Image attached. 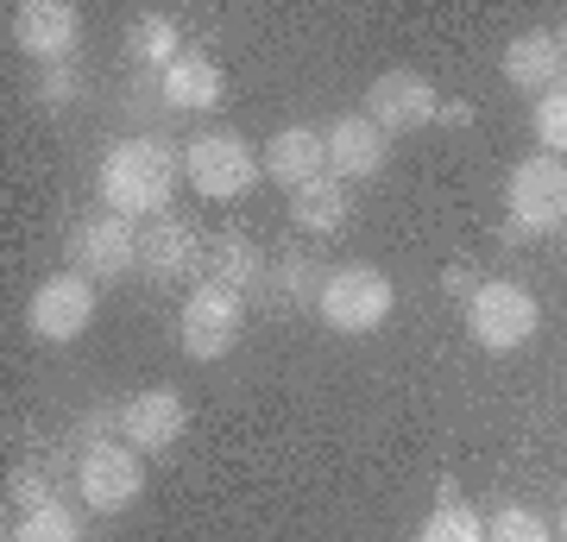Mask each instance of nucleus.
Wrapping results in <instances>:
<instances>
[{"instance_id": "f257e3e1", "label": "nucleus", "mask_w": 567, "mask_h": 542, "mask_svg": "<svg viewBox=\"0 0 567 542\" xmlns=\"http://www.w3.org/2000/svg\"><path fill=\"white\" fill-rule=\"evenodd\" d=\"M177 171L183 164L164 140H121L102 158V202L126 222H158V215H171Z\"/></svg>"}, {"instance_id": "f03ea898", "label": "nucleus", "mask_w": 567, "mask_h": 542, "mask_svg": "<svg viewBox=\"0 0 567 542\" xmlns=\"http://www.w3.org/2000/svg\"><path fill=\"white\" fill-rule=\"evenodd\" d=\"M511 222L505 241H536V234H555L567 227V158L555 152H536L511 171Z\"/></svg>"}, {"instance_id": "7ed1b4c3", "label": "nucleus", "mask_w": 567, "mask_h": 542, "mask_svg": "<svg viewBox=\"0 0 567 542\" xmlns=\"http://www.w3.org/2000/svg\"><path fill=\"white\" fill-rule=\"evenodd\" d=\"M265 158L246 145V133H196L189 140V152H183V177H189V190H203L208 202H234L246 196L252 183H259Z\"/></svg>"}, {"instance_id": "20e7f679", "label": "nucleus", "mask_w": 567, "mask_h": 542, "mask_svg": "<svg viewBox=\"0 0 567 542\" xmlns=\"http://www.w3.org/2000/svg\"><path fill=\"white\" fill-rule=\"evenodd\" d=\"M391 303H398V290H391V278L379 265H341V272L322 278L316 309H322V321L334 335H372L391 316Z\"/></svg>"}, {"instance_id": "39448f33", "label": "nucleus", "mask_w": 567, "mask_h": 542, "mask_svg": "<svg viewBox=\"0 0 567 542\" xmlns=\"http://www.w3.org/2000/svg\"><path fill=\"white\" fill-rule=\"evenodd\" d=\"M240 328H246V297H240V290H227V284L203 278L189 297H183L177 341H183V354H189V360H221V354H234Z\"/></svg>"}, {"instance_id": "423d86ee", "label": "nucleus", "mask_w": 567, "mask_h": 542, "mask_svg": "<svg viewBox=\"0 0 567 542\" xmlns=\"http://www.w3.org/2000/svg\"><path fill=\"white\" fill-rule=\"evenodd\" d=\"M140 272L158 284H203L208 278V234L183 215H158L140 227Z\"/></svg>"}, {"instance_id": "0eeeda50", "label": "nucleus", "mask_w": 567, "mask_h": 542, "mask_svg": "<svg viewBox=\"0 0 567 542\" xmlns=\"http://www.w3.org/2000/svg\"><path fill=\"white\" fill-rule=\"evenodd\" d=\"M466 321H473V341L492 347V354H511V347H524L536 335V297H529L524 284L511 278H492L480 284L473 297H466Z\"/></svg>"}, {"instance_id": "6e6552de", "label": "nucleus", "mask_w": 567, "mask_h": 542, "mask_svg": "<svg viewBox=\"0 0 567 542\" xmlns=\"http://www.w3.org/2000/svg\"><path fill=\"white\" fill-rule=\"evenodd\" d=\"M70 259H76V272L89 284L126 278V272L140 265V227L126 222V215H114V208H102V215L76 222V234H70Z\"/></svg>"}, {"instance_id": "1a4fd4ad", "label": "nucleus", "mask_w": 567, "mask_h": 542, "mask_svg": "<svg viewBox=\"0 0 567 542\" xmlns=\"http://www.w3.org/2000/svg\"><path fill=\"white\" fill-rule=\"evenodd\" d=\"M76 492L89 499V511H126L145 492V461L126 442H89L76 467Z\"/></svg>"}, {"instance_id": "9d476101", "label": "nucleus", "mask_w": 567, "mask_h": 542, "mask_svg": "<svg viewBox=\"0 0 567 542\" xmlns=\"http://www.w3.org/2000/svg\"><path fill=\"white\" fill-rule=\"evenodd\" d=\"M25 321H32V335H39V341H51V347L76 341L82 328L95 321V284L82 278V272H51V278L32 290Z\"/></svg>"}, {"instance_id": "9b49d317", "label": "nucleus", "mask_w": 567, "mask_h": 542, "mask_svg": "<svg viewBox=\"0 0 567 542\" xmlns=\"http://www.w3.org/2000/svg\"><path fill=\"white\" fill-rule=\"evenodd\" d=\"M435 108H442V95H435V82L416 76V70H385V76L365 89V121L379 126V133H416V126H435Z\"/></svg>"}, {"instance_id": "f8f14e48", "label": "nucleus", "mask_w": 567, "mask_h": 542, "mask_svg": "<svg viewBox=\"0 0 567 542\" xmlns=\"http://www.w3.org/2000/svg\"><path fill=\"white\" fill-rule=\"evenodd\" d=\"M76 39H82V13L70 0H25L13 13V44L39 63H70Z\"/></svg>"}, {"instance_id": "ddd939ff", "label": "nucleus", "mask_w": 567, "mask_h": 542, "mask_svg": "<svg viewBox=\"0 0 567 542\" xmlns=\"http://www.w3.org/2000/svg\"><path fill=\"white\" fill-rule=\"evenodd\" d=\"M183 429H189V410H183V398L171 385L140 391V398L121 410V442L140 448V454H171V448L183 442Z\"/></svg>"}, {"instance_id": "4468645a", "label": "nucleus", "mask_w": 567, "mask_h": 542, "mask_svg": "<svg viewBox=\"0 0 567 542\" xmlns=\"http://www.w3.org/2000/svg\"><path fill=\"white\" fill-rule=\"evenodd\" d=\"M385 158H391V140L365 114H341V121L328 126V177H341V183L379 177Z\"/></svg>"}, {"instance_id": "2eb2a0df", "label": "nucleus", "mask_w": 567, "mask_h": 542, "mask_svg": "<svg viewBox=\"0 0 567 542\" xmlns=\"http://www.w3.org/2000/svg\"><path fill=\"white\" fill-rule=\"evenodd\" d=\"M265 177L284 190H303V183L328 177V133L316 126H284L265 140Z\"/></svg>"}, {"instance_id": "dca6fc26", "label": "nucleus", "mask_w": 567, "mask_h": 542, "mask_svg": "<svg viewBox=\"0 0 567 542\" xmlns=\"http://www.w3.org/2000/svg\"><path fill=\"white\" fill-rule=\"evenodd\" d=\"M290 222H297V234H316V241L341 234L353 222V190L341 177H316L303 190H290Z\"/></svg>"}, {"instance_id": "f3484780", "label": "nucleus", "mask_w": 567, "mask_h": 542, "mask_svg": "<svg viewBox=\"0 0 567 542\" xmlns=\"http://www.w3.org/2000/svg\"><path fill=\"white\" fill-rule=\"evenodd\" d=\"M561 70H567V58H561V39L555 32H517V39L505 44V82L511 89H561Z\"/></svg>"}, {"instance_id": "a211bd4d", "label": "nucleus", "mask_w": 567, "mask_h": 542, "mask_svg": "<svg viewBox=\"0 0 567 542\" xmlns=\"http://www.w3.org/2000/svg\"><path fill=\"white\" fill-rule=\"evenodd\" d=\"M221 95H227L221 63L203 58V51H183V58L164 70V101H171V108H189V114H203V108H215Z\"/></svg>"}, {"instance_id": "6ab92c4d", "label": "nucleus", "mask_w": 567, "mask_h": 542, "mask_svg": "<svg viewBox=\"0 0 567 542\" xmlns=\"http://www.w3.org/2000/svg\"><path fill=\"white\" fill-rule=\"evenodd\" d=\"M208 278L246 297V290H259V284L271 278V265H265V253L246 241V234H215V241H208Z\"/></svg>"}, {"instance_id": "aec40b11", "label": "nucleus", "mask_w": 567, "mask_h": 542, "mask_svg": "<svg viewBox=\"0 0 567 542\" xmlns=\"http://www.w3.org/2000/svg\"><path fill=\"white\" fill-rule=\"evenodd\" d=\"M416 542H486V523L454 499V485H442V504L429 511V523L416 530Z\"/></svg>"}, {"instance_id": "412c9836", "label": "nucleus", "mask_w": 567, "mask_h": 542, "mask_svg": "<svg viewBox=\"0 0 567 542\" xmlns=\"http://www.w3.org/2000/svg\"><path fill=\"white\" fill-rule=\"evenodd\" d=\"M133 58H140V63H158V70H171V63L183 58V51H177V20L152 13V20L133 25Z\"/></svg>"}, {"instance_id": "4be33fe9", "label": "nucleus", "mask_w": 567, "mask_h": 542, "mask_svg": "<svg viewBox=\"0 0 567 542\" xmlns=\"http://www.w3.org/2000/svg\"><path fill=\"white\" fill-rule=\"evenodd\" d=\"M7 499L20 504L25 518H32V511H51V504H58V480H51L44 467H13V473H7Z\"/></svg>"}, {"instance_id": "5701e85b", "label": "nucleus", "mask_w": 567, "mask_h": 542, "mask_svg": "<svg viewBox=\"0 0 567 542\" xmlns=\"http://www.w3.org/2000/svg\"><path fill=\"white\" fill-rule=\"evenodd\" d=\"M13 542H82V523L70 518L63 504H51V511H32V518H20Z\"/></svg>"}, {"instance_id": "b1692460", "label": "nucleus", "mask_w": 567, "mask_h": 542, "mask_svg": "<svg viewBox=\"0 0 567 542\" xmlns=\"http://www.w3.org/2000/svg\"><path fill=\"white\" fill-rule=\"evenodd\" d=\"M486 542H548V523L536 518L529 504H505V511L486 523Z\"/></svg>"}, {"instance_id": "393cba45", "label": "nucleus", "mask_w": 567, "mask_h": 542, "mask_svg": "<svg viewBox=\"0 0 567 542\" xmlns=\"http://www.w3.org/2000/svg\"><path fill=\"white\" fill-rule=\"evenodd\" d=\"M536 140H543V152L567 158V89H548L536 101Z\"/></svg>"}, {"instance_id": "a878e982", "label": "nucleus", "mask_w": 567, "mask_h": 542, "mask_svg": "<svg viewBox=\"0 0 567 542\" xmlns=\"http://www.w3.org/2000/svg\"><path fill=\"white\" fill-rule=\"evenodd\" d=\"M265 284H271V290H284V297H290V303H297V297H309V303L322 297V284H316V272H309V265H303V253H290V259H278V265H271V278H265Z\"/></svg>"}, {"instance_id": "bb28decb", "label": "nucleus", "mask_w": 567, "mask_h": 542, "mask_svg": "<svg viewBox=\"0 0 567 542\" xmlns=\"http://www.w3.org/2000/svg\"><path fill=\"white\" fill-rule=\"evenodd\" d=\"M70 95H76V70H70V63H44L39 101H70Z\"/></svg>"}, {"instance_id": "cd10ccee", "label": "nucleus", "mask_w": 567, "mask_h": 542, "mask_svg": "<svg viewBox=\"0 0 567 542\" xmlns=\"http://www.w3.org/2000/svg\"><path fill=\"white\" fill-rule=\"evenodd\" d=\"M435 121H442V126H473V101H442V108H435Z\"/></svg>"}, {"instance_id": "c85d7f7f", "label": "nucleus", "mask_w": 567, "mask_h": 542, "mask_svg": "<svg viewBox=\"0 0 567 542\" xmlns=\"http://www.w3.org/2000/svg\"><path fill=\"white\" fill-rule=\"evenodd\" d=\"M561 536H567V511H561Z\"/></svg>"}, {"instance_id": "c756f323", "label": "nucleus", "mask_w": 567, "mask_h": 542, "mask_svg": "<svg viewBox=\"0 0 567 542\" xmlns=\"http://www.w3.org/2000/svg\"><path fill=\"white\" fill-rule=\"evenodd\" d=\"M561 58H567V32H561Z\"/></svg>"}]
</instances>
